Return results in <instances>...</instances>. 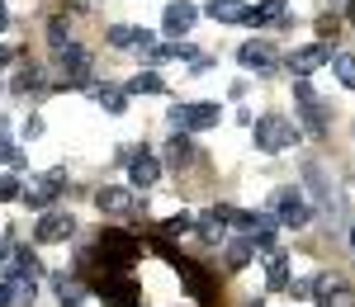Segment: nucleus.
<instances>
[{
  "label": "nucleus",
  "instance_id": "nucleus-1",
  "mask_svg": "<svg viewBox=\"0 0 355 307\" xmlns=\"http://www.w3.org/2000/svg\"><path fill=\"white\" fill-rule=\"evenodd\" d=\"M62 189H67V166H53V170H43V175H33V180H28L19 203L38 208V213H48V208H53V198H62Z\"/></svg>",
  "mask_w": 355,
  "mask_h": 307
},
{
  "label": "nucleus",
  "instance_id": "nucleus-2",
  "mask_svg": "<svg viewBox=\"0 0 355 307\" xmlns=\"http://www.w3.org/2000/svg\"><path fill=\"white\" fill-rule=\"evenodd\" d=\"M166 123H171L175 133H204V128H218V104H185V100H175L171 113H166Z\"/></svg>",
  "mask_w": 355,
  "mask_h": 307
},
{
  "label": "nucleus",
  "instance_id": "nucleus-3",
  "mask_svg": "<svg viewBox=\"0 0 355 307\" xmlns=\"http://www.w3.org/2000/svg\"><path fill=\"white\" fill-rule=\"evenodd\" d=\"M256 147L261 151H284V147H294L299 142V128L289 123V118H279V113H266V118H256Z\"/></svg>",
  "mask_w": 355,
  "mask_h": 307
},
{
  "label": "nucleus",
  "instance_id": "nucleus-4",
  "mask_svg": "<svg viewBox=\"0 0 355 307\" xmlns=\"http://www.w3.org/2000/svg\"><path fill=\"white\" fill-rule=\"evenodd\" d=\"M57 66H62V90H85L90 85V53L81 43L57 48Z\"/></svg>",
  "mask_w": 355,
  "mask_h": 307
},
{
  "label": "nucleus",
  "instance_id": "nucleus-5",
  "mask_svg": "<svg viewBox=\"0 0 355 307\" xmlns=\"http://www.w3.org/2000/svg\"><path fill=\"white\" fill-rule=\"evenodd\" d=\"M76 232V218L67 213V208H48L43 218H38V227H33V241L38 246H57V241H67Z\"/></svg>",
  "mask_w": 355,
  "mask_h": 307
},
{
  "label": "nucleus",
  "instance_id": "nucleus-6",
  "mask_svg": "<svg viewBox=\"0 0 355 307\" xmlns=\"http://www.w3.org/2000/svg\"><path fill=\"white\" fill-rule=\"evenodd\" d=\"M137 251H142V246H137L128 232H100V255H105V270H110V265L128 270V265L137 260Z\"/></svg>",
  "mask_w": 355,
  "mask_h": 307
},
{
  "label": "nucleus",
  "instance_id": "nucleus-7",
  "mask_svg": "<svg viewBox=\"0 0 355 307\" xmlns=\"http://www.w3.org/2000/svg\"><path fill=\"white\" fill-rule=\"evenodd\" d=\"M95 203H100V213H110V218H137V213L147 208V198H133V189H119V185H105V189L95 194Z\"/></svg>",
  "mask_w": 355,
  "mask_h": 307
},
{
  "label": "nucleus",
  "instance_id": "nucleus-8",
  "mask_svg": "<svg viewBox=\"0 0 355 307\" xmlns=\"http://www.w3.org/2000/svg\"><path fill=\"white\" fill-rule=\"evenodd\" d=\"M294 104H299L308 133H313V138H322V133H327V109H322V100L313 95V85H308V81H294Z\"/></svg>",
  "mask_w": 355,
  "mask_h": 307
},
{
  "label": "nucleus",
  "instance_id": "nucleus-9",
  "mask_svg": "<svg viewBox=\"0 0 355 307\" xmlns=\"http://www.w3.org/2000/svg\"><path fill=\"white\" fill-rule=\"evenodd\" d=\"M275 218H279L284 227H303V223H308L313 208H308L303 189H279V194H275Z\"/></svg>",
  "mask_w": 355,
  "mask_h": 307
},
{
  "label": "nucleus",
  "instance_id": "nucleus-10",
  "mask_svg": "<svg viewBox=\"0 0 355 307\" xmlns=\"http://www.w3.org/2000/svg\"><path fill=\"white\" fill-rule=\"evenodd\" d=\"M95 293L105 298L110 307H137V293H133V283L123 279L119 270H105V279L95 283Z\"/></svg>",
  "mask_w": 355,
  "mask_h": 307
},
{
  "label": "nucleus",
  "instance_id": "nucleus-11",
  "mask_svg": "<svg viewBox=\"0 0 355 307\" xmlns=\"http://www.w3.org/2000/svg\"><path fill=\"white\" fill-rule=\"evenodd\" d=\"M331 62V48L327 43H308V48H294V53H289V71H294V76H313V71H318V66H327Z\"/></svg>",
  "mask_w": 355,
  "mask_h": 307
},
{
  "label": "nucleus",
  "instance_id": "nucleus-12",
  "mask_svg": "<svg viewBox=\"0 0 355 307\" xmlns=\"http://www.w3.org/2000/svg\"><path fill=\"white\" fill-rule=\"evenodd\" d=\"M105 43L110 48H123V53H147V48H157V38L147 33V28H133V24H114L105 33Z\"/></svg>",
  "mask_w": 355,
  "mask_h": 307
},
{
  "label": "nucleus",
  "instance_id": "nucleus-13",
  "mask_svg": "<svg viewBox=\"0 0 355 307\" xmlns=\"http://www.w3.org/2000/svg\"><path fill=\"white\" fill-rule=\"evenodd\" d=\"M313 298L322 307H355V293L341 283V275H318V283H313Z\"/></svg>",
  "mask_w": 355,
  "mask_h": 307
},
{
  "label": "nucleus",
  "instance_id": "nucleus-14",
  "mask_svg": "<svg viewBox=\"0 0 355 307\" xmlns=\"http://www.w3.org/2000/svg\"><path fill=\"white\" fill-rule=\"evenodd\" d=\"M157 175H162V161H157L152 151H133V161H128V180H133V189H152Z\"/></svg>",
  "mask_w": 355,
  "mask_h": 307
},
{
  "label": "nucleus",
  "instance_id": "nucleus-15",
  "mask_svg": "<svg viewBox=\"0 0 355 307\" xmlns=\"http://www.w3.org/2000/svg\"><path fill=\"white\" fill-rule=\"evenodd\" d=\"M237 62H242L246 71H270L275 66V48L266 43V38H251V43L237 48Z\"/></svg>",
  "mask_w": 355,
  "mask_h": 307
},
{
  "label": "nucleus",
  "instance_id": "nucleus-16",
  "mask_svg": "<svg viewBox=\"0 0 355 307\" xmlns=\"http://www.w3.org/2000/svg\"><path fill=\"white\" fill-rule=\"evenodd\" d=\"M194 19H199V10L180 0V5H166V15H162V28L171 33V38H185V33L194 28Z\"/></svg>",
  "mask_w": 355,
  "mask_h": 307
},
{
  "label": "nucleus",
  "instance_id": "nucleus-17",
  "mask_svg": "<svg viewBox=\"0 0 355 307\" xmlns=\"http://www.w3.org/2000/svg\"><path fill=\"white\" fill-rule=\"evenodd\" d=\"M204 10H209V19H218V24H246V19H251V5H246V0H209Z\"/></svg>",
  "mask_w": 355,
  "mask_h": 307
},
{
  "label": "nucleus",
  "instance_id": "nucleus-18",
  "mask_svg": "<svg viewBox=\"0 0 355 307\" xmlns=\"http://www.w3.org/2000/svg\"><path fill=\"white\" fill-rule=\"evenodd\" d=\"M275 223H279V218H270V213H246L242 232L251 236V241H256V246H261V251H266V246L275 241Z\"/></svg>",
  "mask_w": 355,
  "mask_h": 307
},
{
  "label": "nucleus",
  "instance_id": "nucleus-19",
  "mask_svg": "<svg viewBox=\"0 0 355 307\" xmlns=\"http://www.w3.org/2000/svg\"><path fill=\"white\" fill-rule=\"evenodd\" d=\"M5 288H10V307H33L38 298V279H24V275H15Z\"/></svg>",
  "mask_w": 355,
  "mask_h": 307
},
{
  "label": "nucleus",
  "instance_id": "nucleus-20",
  "mask_svg": "<svg viewBox=\"0 0 355 307\" xmlns=\"http://www.w3.org/2000/svg\"><path fill=\"white\" fill-rule=\"evenodd\" d=\"M166 161H171L175 170H185L194 161V147H190V138H185V133H175V138L166 142Z\"/></svg>",
  "mask_w": 355,
  "mask_h": 307
},
{
  "label": "nucleus",
  "instance_id": "nucleus-21",
  "mask_svg": "<svg viewBox=\"0 0 355 307\" xmlns=\"http://www.w3.org/2000/svg\"><path fill=\"white\" fill-rule=\"evenodd\" d=\"M199 236H204L209 246H218V241H227V223H223V213H218V208L199 218Z\"/></svg>",
  "mask_w": 355,
  "mask_h": 307
},
{
  "label": "nucleus",
  "instance_id": "nucleus-22",
  "mask_svg": "<svg viewBox=\"0 0 355 307\" xmlns=\"http://www.w3.org/2000/svg\"><path fill=\"white\" fill-rule=\"evenodd\" d=\"M123 90H128V95H166V81L157 76V71H137Z\"/></svg>",
  "mask_w": 355,
  "mask_h": 307
},
{
  "label": "nucleus",
  "instance_id": "nucleus-23",
  "mask_svg": "<svg viewBox=\"0 0 355 307\" xmlns=\"http://www.w3.org/2000/svg\"><path fill=\"white\" fill-rule=\"evenodd\" d=\"M251 255H256V241H251V236H232V241H227V265H232V270H242L246 260H251Z\"/></svg>",
  "mask_w": 355,
  "mask_h": 307
},
{
  "label": "nucleus",
  "instance_id": "nucleus-24",
  "mask_svg": "<svg viewBox=\"0 0 355 307\" xmlns=\"http://www.w3.org/2000/svg\"><path fill=\"white\" fill-rule=\"evenodd\" d=\"M15 275H24V279H38V275H43L38 255L28 251V246H19V251H15V270H10V279H15Z\"/></svg>",
  "mask_w": 355,
  "mask_h": 307
},
{
  "label": "nucleus",
  "instance_id": "nucleus-25",
  "mask_svg": "<svg viewBox=\"0 0 355 307\" xmlns=\"http://www.w3.org/2000/svg\"><path fill=\"white\" fill-rule=\"evenodd\" d=\"M270 19H284V0H261V5H251V19H246V24H270Z\"/></svg>",
  "mask_w": 355,
  "mask_h": 307
},
{
  "label": "nucleus",
  "instance_id": "nucleus-26",
  "mask_svg": "<svg viewBox=\"0 0 355 307\" xmlns=\"http://www.w3.org/2000/svg\"><path fill=\"white\" fill-rule=\"evenodd\" d=\"M266 279H270L275 293H289V260H284V255H270V275H266Z\"/></svg>",
  "mask_w": 355,
  "mask_h": 307
},
{
  "label": "nucleus",
  "instance_id": "nucleus-27",
  "mask_svg": "<svg viewBox=\"0 0 355 307\" xmlns=\"http://www.w3.org/2000/svg\"><path fill=\"white\" fill-rule=\"evenodd\" d=\"M15 90L19 95H28V90H43V71L28 62V66H19V76H15Z\"/></svg>",
  "mask_w": 355,
  "mask_h": 307
},
{
  "label": "nucleus",
  "instance_id": "nucleus-28",
  "mask_svg": "<svg viewBox=\"0 0 355 307\" xmlns=\"http://www.w3.org/2000/svg\"><path fill=\"white\" fill-rule=\"evenodd\" d=\"M15 198H24V180L15 170H5L0 175V203H15Z\"/></svg>",
  "mask_w": 355,
  "mask_h": 307
},
{
  "label": "nucleus",
  "instance_id": "nucleus-29",
  "mask_svg": "<svg viewBox=\"0 0 355 307\" xmlns=\"http://www.w3.org/2000/svg\"><path fill=\"white\" fill-rule=\"evenodd\" d=\"M331 66H336V81L346 85V90H355V57L351 53H336V57H331Z\"/></svg>",
  "mask_w": 355,
  "mask_h": 307
},
{
  "label": "nucleus",
  "instance_id": "nucleus-30",
  "mask_svg": "<svg viewBox=\"0 0 355 307\" xmlns=\"http://www.w3.org/2000/svg\"><path fill=\"white\" fill-rule=\"evenodd\" d=\"M95 100H100L110 113H123V104H128V90H114V85H105V90H95Z\"/></svg>",
  "mask_w": 355,
  "mask_h": 307
},
{
  "label": "nucleus",
  "instance_id": "nucleus-31",
  "mask_svg": "<svg viewBox=\"0 0 355 307\" xmlns=\"http://www.w3.org/2000/svg\"><path fill=\"white\" fill-rule=\"evenodd\" d=\"M190 227H194L190 213H175V218H166V223H162V232H166V236H175V232H190Z\"/></svg>",
  "mask_w": 355,
  "mask_h": 307
},
{
  "label": "nucleus",
  "instance_id": "nucleus-32",
  "mask_svg": "<svg viewBox=\"0 0 355 307\" xmlns=\"http://www.w3.org/2000/svg\"><path fill=\"white\" fill-rule=\"evenodd\" d=\"M15 251H19L15 241H0V275H10V270H15Z\"/></svg>",
  "mask_w": 355,
  "mask_h": 307
},
{
  "label": "nucleus",
  "instance_id": "nucleus-33",
  "mask_svg": "<svg viewBox=\"0 0 355 307\" xmlns=\"http://www.w3.org/2000/svg\"><path fill=\"white\" fill-rule=\"evenodd\" d=\"M48 38H53V48H67V19H53L48 24Z\"/></svg>",
  "mask_w": 355,
  "mask_h": 307
},
{
  "label": "nucleus",
  "instance_id": "nucleus-34",
  "mask_svg": "<svg viewBox=\"0 0 355 307\" xmlns=\"http://www.w3.org/2000/svg\"><path fill=\"white\" fill-rule=\"evenodd\" d=\"M313 283L318 279H294L289 283V298H313Z\"/></svg>",
  "mask_w": 355,
  "mask_h": 307
},
{
  "label": "nucleus",
  "instance_id": "nucleus-35",
  "mask_svg": "<svg viewBox=\"0 0 355 307\" xmlns=\"http://www.w3.org/2000/svg\"><path fill=\"white\" fill-rule=\"evenodd\" d=\"M0 307H10V288L5 283H0Z\"/></svg>",
  "mask_w": 355,
  "mask_h": 307
},
{
  "label": "nucleus",
  "instance_id": "nucleus-36",
  "mask_svg": "<svg viewBox=\"0 0 355 307\" xmlns=\"http://www.w3.org/2000/svg\"><path fill=\"white\" fill-rule=\"evenodd\" d=\"M346 19H351V24H355V0H351V5H346Z\"/></svg>",
  "mask_w": 355,
  "mask_h": 307
},
{
  "label": "nucleus",
  "instance_id": "nucleus-37",
  "mask_svg": "<svg viewBox=\"0 0 355 307\" xmlns=\"http://www.w3.org/2000/svg\"><path fill=\"white\" fill-rule=\"evenodd\" d=\"M5 24H10V15H5V5H0V28H5Z\"/></svg>",
  "mask_w": 355,
  "mask_h": 307
},
{
  "label": "nucleus",
  "instance_id": "nucleus-38",
  "mask_svg": "<svg viewBox=\"0 0 355 307\" xmlns=\"http://www.w3.org/2000/svg\"><path fill=\"white\" fill-rule=\"evenodd\" d=\"M5 62H10V48H0V66H5Z\"/></svg>",
  "mask_w": 355,
  "mask_h": 307
},
{
  "label": "nucleus",
  "instance_id": "nucleus-39",
  "mask_svg": "<svg viewBox=\"0 0 355 307\" xmlns=\"http://www.w3.org/2000/svg\"><path fill=\"white\" fill-rule=\"evenodd\" d=\"M351 251H355V227H351Z\"/></svg>",
  "mask_w": 355,
  "mask_h": 307
},
{
  "label": "nucleus",
  "instance_id": "nucleus-40",
  "mask_svg": "<svg viewBox=\"0 0 355 307\" xmlns=\"http://www.w3.org/2000/svg\"><path fill=\"white\" fill-rule=\"evenodd\" d=\"M246 307H266V303H246Z\"/></svg>",
  "mask_w": 355,
  "mask_h": 307
},
{
  "label": "nucleus",
  "instance_id": "nucleus-41",
  "mask_svg": "<svg viewBox=\"0 0 355 307\" xmlns=\"http://www.w3.org/2000/svg\"><path fill=\"white\" fill-rule=\"evenodd\" d=\"M62 307H76V303H62Z\"/></svg>",
  "mask_w": 355,
  "mask_h": 307
}]
</instances>
